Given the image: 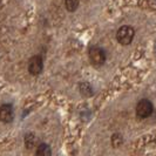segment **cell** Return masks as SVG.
<instances>
[{
    "instance_id": "obj_3",
    "label": "cell",
    "mask_w": 156,
    "mask_h": 156,
    "mask_svg": "<svg viewBox=\"0 0 156 156\" xmlns=\"http://www.w3.org/2000/svg\"><path fill=\"white\" fill-rule=\"evenodd\" d=\"M153 103L147 99H143L136 106V115L140 119H146L153 114Z\"/></svg>"
},
{
    "instance_id": "obj_5",
    "label": "cell",
    "mask_w": 156,
    "mask_h": 156,
    "mask_svg": "<svg viewBox=\"0 0 156 156\" xmlns=\"http://www.w3.org/2000/svg\"><path fill=\"white\" fill-rule=\"evenodd\" d=\"M14 117V113H13V108L11 105H2L0 108V119L4 123H9L13 121Z\"/></svg>"
},
{
    "instance_id": "obj_1",
    "label": "cell",
    "mask_w": 156,
    "mask_h": 156,
    "mask_svg": "<svg viewBox=\"0 0 156 156\" xmlns=\"http://www.w3.org/2000/svg\"><path fill=\"white\" fill-rule=\"evenodd\" d=\"M134 37H135V30L132 26H122L119 28V31L116 33L117 41L123 46L132 44Z\"/></svg>"
},
{
    "instance_id": "obj_4",
    "label": "cell",
    "mask_w": 156,
    "mask_h": 156,
    "mask_svg": "<svg viewBox=\"0 0 156 156\" xmlns=\"http://www.w3.org/2000/svg\"><path fill=\"white\" fill-rule=\"evenodd\" d=\"M44 69V61L40 55L32 56L28 61V72L32 75H39Z\"/></svg>"
},
{
    "instance_id": "obj_7",
    "label": "cell",
    "mask_w": 156,
    "mask_h": 156,
    "mask_svg": "<svg viewBox=\"0 0 156 156\" xmlns=\"http://www.w3.org/2000/svg\"><path fill=\"white\" fill-rule=\"evenodd\" d=\"M35 154L39 156H49V155H52V150H51V148H49L48 144H46V143H41V144L38 146Z\"/></svg>"
},
{
    "instance_id": "obj_10",
    "label": "cell",
    "mask_w": 156,
    "mask_h": 156,
    "mask_svg": "<svg viewBox=\"0 0 156 156\" xmlns=\"http://www.w3.org/2000/svg\"><path fill=\"white\" fill-rule=\"evenodd\" d=\"M122 143H123V137H122V135H120V134H114V135L112 136V144H113L114 148H119Z\"/></svg>"
},
{
    "instance_id": "obj_8",
    "label": "cell",
    "mask_w": 156,
    "mask_h": 156,
    "mask_svg": "<svg viewBox=\"0 0 156 156\" xmlns=\"http://www.w3.org/2000/svg\"><path fill=\"white\" fill-rule=\"evenodd\" d=\"M79 4H80V0H65V6L66 9L69 11V12H74L76 11L79 7Z\"/></svg>"
},
{
    "instance_id": "obj_9",
    "label": "cell",
    "mask_w": 156,
    "mask_h": 156,
    "mask_svg": "<svg viewBox=\"0 0 156 156\" xmlns=\"http://www.w3.org/2000/svg\"><path fill=\"white\" fill-rule=\"evenodd\" d=\"M25 146L27 149H32L34 146H35V137L33 134H26L25 136Z\"/></svg>"
},
{
    "instance_id": "obj_2",
    "label": "cell",
    "mask_w": 156,
    "mask_h": 156,
    "mask_svg": "<svg viewBox=\"0 0 156 156\" xmlns=\"http://www.w3.org/2000/svg\"><path fill=\"white\" fill-rule=\"evenodd\" d=\"M89 61L94 66H101L106 61V52L100 47H90L88 51Z\"/></svg>"
},
{
    "instance_id": "obj_6",
    "label": "cell",
    "mask_w": 156,
    "mask_h": 156,
    "mask_svg": "<svg viewBox=\"0 0 156 156\" xmlns=\"http://www.w3.org/2000/svg\"><path fill=\"white\" fill-rule=\"evenodd\" d=\"M79 90L83 96H92L93 95V87L90 86L88 82H81L79 85Z\"/></svg>"
}]
</instances>
